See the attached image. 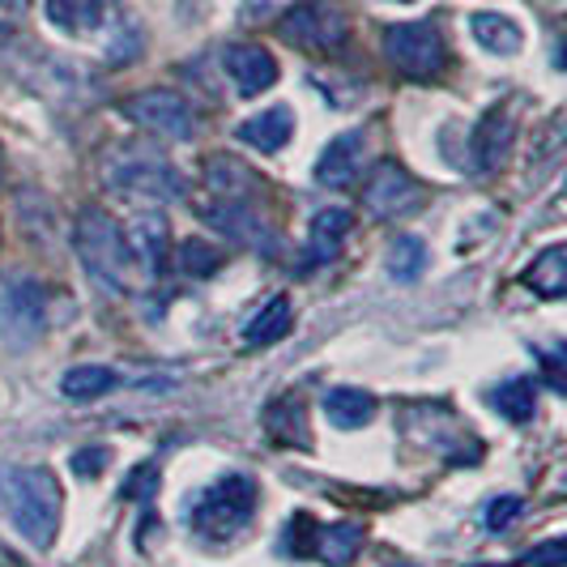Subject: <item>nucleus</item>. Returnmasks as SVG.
I'll use <instances>...</instances> for the list:
<instances>
[{"label":"nucleus","instance_id":"nucleus-1","mask_svg":"<svg viewBox=\"0 0 567 567\" xmlns=\"http://www.w3.org/2000/svg\"><path fill=\"white\" fill-rule=\"evenodd\" d=\"M60 504H64V491L52 470H43V465H4L0 470V508L34 550H48L56 542Z\"/></svg>","mask_w":567,"mask_h":567},{"label":"nucleus","instance_id":"nucleus-2","mask_svg":"<svg viewBox=\"0 0 567 567\" xmlns=\"http://www.w3.org/2000/svg\"><path fill=\"white\" fill-rule=\"evenodd\" d=\"M73 244L82 256V269L90 274V282H99L103 290H124L128 282V244H124V230L115 223L107 209L90 205L78 214V230H73Z\"/></svg>","mask_w":567,"mask_h":567},{"label":"nucleus","instance_id":"nucleus-3","mask_svg":"<svg viewBox=\"0 0 567 567\" xmlns=\"http://www.w3.org/2000/svg\"><path fill=\"white\" fill-rule=\"evenodd\" d=\"M256 512V483L244 474H227L218 483H209L197 499L188 504V525L205 538H230L239 534Z\"/></svg>","mask_w":567,"mask_h":567},{"label":"nucleus","instance_id":"nucleus-4","mask_svg":"<svg viewBox=\"0 0 567 567\" xmlns=\"http://www.w3.org/2000/svg\"><path fill=\"white\" fill-rule=\"evenodd\" d=\"M48 333V290L27 274L0 278V341L9 350H30Z\"/></svg>","mask_w":567,"mask_h":567},{"label":"nucleus","instance_id":"nucleus-5","mask_svg":"<svg viewBox=\"0 0 567 567\" xmlns=\"http://www.w3.org/2000/svg\"><path fill=\"white\" fill-rule=\"evenodd\" d=\"M103 179H107V188H112L115 197L137 200V205H154V209L167 205V200H179V193H184V184H179V175H175V167H171L167 158L137 154V150L112 158L107 171H103Z\"/></svg>","mask_w":567,"mask_h":567},{"label":"nucleus","instance_id":"nucleus-6","mask_svg":"<svg viewBox=\"0 0 567 567\" xmlns=\"http://www.w3.org/2000/svg\"><path fill=\"white\" fill-rule=\"evenodd\" d=\"M384 56L405 78H435L449 64V43L431 22H398L384 30Z\"/></svg>","mask_w":567,"mask_h":567},{"label":"nucleus","instance_id":"nucleus-7","mask_svg":"<svg viewBox=\"0 0 567 567\" xmlns=\"http://www.w3.org/2000/svg\"><path fill=\"white\" fill-rule=\"evenodd\" d=\"M278 30L290 48H303V52H338L350 39V22L333 0H303V4L286 9Z\"/></svg>","mask_w":567,"mask_h":567},{"label":"nucleus","instance_id":"nucleus-8","mask_svg":"<svg viewBox=\"0 0 567 567\" xmlns=\"http://www.w3.org/2000/svg\"><path fill=\"white\" fill-rule=\"evenodd\" d=\"M120 112L128 115L133 124H142L145 133H158V137H167V142H188L193 133H197V115L188 107V99L184 94H175V90H142V94H133V99H124V107Z\"/></svg>","mask_w":567,"mask_h":567},{"label":"nucleus","instance_id":"nucleus-9","mask_svg":"<svg viewBox=\"0 0 567 567\" xmlns=\"http://www.w3.org/2000/svg\"><path fill=\"white\" fill-rule=\"evenodd\" d=\"M363 205H368L371 218L393 223V218H405V214H414L423 205V188L401 163L384 158V163H375V171L363 184Z\"/></svg>","mask_w":567,"mask_h":567},{"label":"nucleus","instance_id":"nucleus-10","mask_svg":"<svg viewBox=\"0 0 567 567\" xmlns=\"http://www.w3.org/2000/svg\"><path fill=\"white\" fill-rule=\"evenodd\" d=\"M363 154H368V133L363 128H350L320 150L316 158V184L324 188H350L359 175H363Z\"/></svg>","mask_w":567,"mask_h":567},{"label":"nucleus","instance_id":"nucleus-11","mask_svg":"<svg viewBox=\"0 0 567 567\" xmlns=\"http://www.w3.org/2000/svg\"><path fill=\"white\" fill-rule=\"evenodd\" d=\"M223 69H227L235 94H244V99H256L260 90L278 82V60L260 43H230L223 52Z\"/></svg>","mask_w":567,"mask_h":567},{"label":"nucleus","instance_id":"nucleus-12","mask_svg":"<svg viewBox=\"0 0 567 567\" xmlns=\"http://www.w3.org/2000/svg\"><path fill=\"white\" fill-rule=\"evenodd\" d=\"M128 256L142 265L145 274H163V265L171 260V227L158 209H142L133 223H128Z\"/></svg>","mask_w":567,"mask_h":567},{"label":"nucleus","instance_id":"nucleus-13","mask_svg":"<svg viewBox=\"0 0 567 567\" xmlns=\"http://www.w3.org/2000/svg\"><path fill=\"white\" fill-rule=\"evenodd\" d=\"M512 145H516V124L504 107H491V112L474 124V137H470V154H474V167L478 171H499L508 163Z\"/></svg>","mask_w":567,"mask_h":567},{"label":"nucleus","instance_id":"nucleus-14","mask_svg":"<svg viewBox=\"0 0 567 567\" xmlns=\"http://www.w3.org/2000/svg\"><path fill=\"white\" fill-rule=\"evenodd\" d=\"M350 230H354V214H350V209H341V205L320 209L312 218V227H308V265H329V260H338L341 248H346V239H350Z\"/></svg>","mask_w":567,"mask_h":567},{"label":"nucleus","instance_id":"nucleus-15","mask_svg":"<svg viewBox=\"0 0 567 567\" xmlns=\"http://www.w3.org/2000/svg\"><path fill=\"white\" fill-rule=\"evenodd\" d=\"M290 137H295V112L290 107H269V112L248 115L239 124V142L260 150V154H278V150H286Z\"/></svg>","mask_w":567,"mask_h":567},{"label":"nucleus","instance_id":"nucleus-16","mask_svg":"<svg viewBox=\"0 0 567 567\" xmlns=\"http://www.w3.org/2000/svg\"><path fill=\"white\" fill-rule=\"evenodd\" d=\"M363 546V525L341 520V525H316L312 534V555L324 559L329 567H346Z\"/></svg>","mask_w":567,"mask_h":567},{"label":"nucleus","instance_id":"nucleus-17","mask_svg":"<svg viewBox=\"0 0 567 567\" xmlns=\"http://www.w3.org/2000/svg\"><path fill=\"white\" fill-rule=\"evenodd\" d=\"M520 282L529 286L542 299H564L567 295V248L550 244L542 256H534V265L520 274Z\"/></svg>","mask_w":567,"mask_h":567},{"label":"nucleus","instance_id":"nucleus-18","mask_svg":"<svg viewBox=\"0 0 567 567\" xmlns=\"http://www.w3.org/2000/svg\"><path fill=\"white\" fill-rule=\"evenodd\" d=\"M48 22L64 34H94L107 22V0H48Z\"/></svg>","mask_w":567,"mask_h":567},{"label":"nucleus","instance_id":"nucleus-19","mask_svg":"<svg viewBox=\"0 0 567 567\" xmlns=\"http://www.w3.org/2000/svg\"><path fill=\"white\" fill-rule=\"evenodd\" d=\"M324 414L338 431H354L375 419V398L368 389H329L324 393Z\"/></svg>","mask_w":567,"mask_h":567},{"label":"nucleus","instance_id":"nucleus-20","mask_svg":"<svg viewBox=\"0 0 567 567\" xmlns=\"http://www.w3.org/2000/svg\"><path fill=\"white\" fill-rule=\"evenodd\" d=\"M470 30H474V39L491 56H516L525 48V30L516 27L512 18H504V13H474Z\"/></svg>","mask_w":567,"mask_h":567},{"label":"nucleus","instance_id":"nucleus-21","mask_svg":"<svg viewBox=\"0 0 567 567\" xmlns=\"http://www.w3.org/2000/svg\"><path fill=\"white\" fill-rule=\"evenodd\" d=\"M290 329H295V308H290L286 295H274V299L244 324V341H248V346H274V341H282Z\"/></svg>","mask_w":567,"mask_h":567},{"label":"nucleus","instance_id":"nucleus-22","mask_svg":"<svg viewBox=\"0 0 567 567\" xmlns=\"http://www.w3.org/2000/svg\"><path fill=\"white\" fill-rule=\"evenodd\" d=\"M205 188L218 200H227V205H239V200L256 188V179L248 167H239L235 158H223V154H218V158L205 163Z\"/></svg>","mask_w":567,"mask_h":567},{"label":"nucleus","instance_id":"nucleus-23","mask_svg":"<svg viewBox=\"0 0 567 567\" xmlns=\"http://www.w3.org/2000/svg\"><path fill=\"white\" fill-rule=\"evenodd\" d=\"M265 426H269V435L278 440V444H299V449H308L312 440H308V414H303V401L295 398H278L269 410H265Z\"/></svg>","mask_w":567,"mask_h":567},{"label":"nucleus","instance_id":"nucleus-24","mask_svg":"<svg viewBox=\"0 0 567 567\" xmlns=\"http://www.w3.org/2000/svg\"><path fill=\"white\" fill-rule=\"evenodd\" d=\"M115 384H120V375L112 368H99V363H85V368H73L64 371V380H60V393L69 401H99L107 398Z\"/></svg>","mask_w":567,"mask_h":567},{"label":"nucleus","instance_id":"nucleus-25","mask_svg":"<svg viewBox=\"0 0 567 567\" xmlns=\"http://www.w3.org/2000/svg\"><path fill=\"white\" fill-rule=\"evenodd\" d=\"M389 274L398 282H419L426 274V244L414 239V235H398L389 244Z\"/></svg>","mask_w":567,"mask_h":567},{"label":"nucleus","instance_id":"nucleus-26","mask_svg":"<svg viewBox=\"0 0 567 567\" xmlns=\"http://www.w3.org/2000/svg\"><path fill=\"white\" fill-rule=\"evenodd\" d=\"M223 260H227V256L218 252L214 244H205V239L193 235V239H184V244H179V252H175V269H179L184 278H214V274L223 269Z\"/></svg>","mask_w":567,"mask_h":567},{"label":"nucleus","instance_id":"nucleus-27","mask_svg":"<svg viewBox=\"0 0 567 567\" xmlns=\"http://www.w3.org/2000/svg\"><path fill=\"white\" fill-rule=\"evenodd\" d=\"M538 389H534V380H508V384H499L495 389V398H491V405L504 414V419H512V423H529L534 419V405H538V398H534Z\"/></svg>","mask_w":567,"mask_h":567},{"label":"nucleus","instance_id":"nucleus-28","mask_svg":"<svg viewBox=\"0 0 567 567\" xmlns=\"http://www.w3.org/2000/svg\"><path fill=\"white\" fill-rule=\"evenodd\" d=\"M120 495H124V499H137V504H150V499L158 495V465L142 461V465H137V470L124 478Z\"/></svg>","mask_w":567,"mask_h":567},{"label":"nucleus","instance_id":"nucleus-29","mask_svg":"<svg viewBox=\"0 0 567 567\" xmlns=\"http://www.w3.org/2000/svg\"><path fill=\"white\" fill-rule=\"evenodd\" d=\"M69 465H73V474H78V478H99V474H103V470L112 465V449H107V444H94V449H78Z\"/></svg>","mask_w":567,"mask_h":567},{"label":"nucleus","instance_id":"nucleus-30","mask_svg":"<svg viewBox=\"0 0 567 567\" xmlns=\"http://www.w3.org/2000/svg\"><path fill=\"white\" fill-rule=\"evenodd\" d=\"M520 508H525V499H520V495H499V499H491V508H486V529H491V534L508 529L512 520L520 516Z\"/></svg>","mask_w":567,"mask_h":567},{"label":"nucleus","instance_id":"nucleus-31","mask_svg":"<svg viewBox=\"0 0 567 567\" xmlns=\"http://www.w3.org/2000/svg\"><path fill=\"white\" fill-rule=\"evenodd\" d=\"M520 564H525V567H567V542L564 538L542 542V546H534V550H529Z\"/></svg>","mask_w":567,"mask_h":567},{"label":"nucleus","instance_id":"nucleus-32","mask_svg":"<svg viewBox=\"0 0 567 567\" xmlns=\"http://www.w3.org/2000/svg\"><path fill=\"white\" fill-rule=\"evenodd\" d=\"M290 0H244V9H239V18L248 22V27H256V22H269L278 9H286Z\"/></svg>","mask_w":567,"mask_h":567},{"label":"nucleus","instance_id":"nucleus-33","mask_svg":"<svg viewBox=\"0 0 567 567\" xmlns=\"http://www.w3.org/2000/svg\"><path fill=\"white\" fill-rule=\"evenodd\" d=\"M27 13H30V0H0V22H27Z\"/></svg>","mask_w":567,"mask_h":567},{"label":"nucleus","instance_id":"nucleus-34","mask_svg":"<svg viewBox=\"0 0 567 567\" xmlns=\"http://www.w3.org/2000/svg\"><path fill=\"white\" fill-rule=\"evenodd\" d=\"M559 363H564V350H550L546 354V375H550V389L564 393V375H559Z\"/></svg>","mask_w":567,"mask_h":567},{"label":"nucleus","instance_id":"nucleus-35","mask_svg":"<svg viewBox=\"0 0 567 567\" xmlns=\"http://www.w3.org/2000/svg\"><path fill=\"white\" fill-rule=\"evenodd\" d=\"M401 4H414V0H401Z\"/></svg>","mask_w":567,"mask_h":567}]
</instances>
